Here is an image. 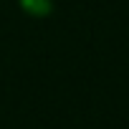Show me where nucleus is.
Returning a JSON list of instances; mask_svg holds the SVG:
<instances>
[{
    "label": "nucleus",
    "mask_w": 129,
    "mask_h": 129,
    "mask_svg": "<svg viewBox=\"0 0 129 129\" xmlns=\"http://www.w3.org/2000/svg\"><path fill=\"white\" fill-rule=\"evenodd\" d=\"M18 8L30 18H46L53 13V0H18Z\"/></svg>",
    "instance_id": "nucleus-1"
}]
</instances>
